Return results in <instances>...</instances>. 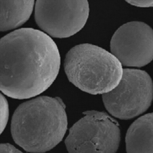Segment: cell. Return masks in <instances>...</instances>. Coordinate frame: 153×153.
Returning a JSON list of instances; mask_svg holds the SVG:
<instances>
[{
    "label": "cell",
    "mask_w": 153,
    "mask_h": 153,
    "mask_svg": "<svg viewBox=\"0 0 153 153\" xmlns=\"http://www.w3.org/2000/svg\"><path fill=\"white\" fill-rule=\"evenodd\" d=\"M1 91L11 98L23 99L48 89L59 72L57 47L47 34L32 28H20L1 38Z\"/></svg>",
    "instance_id": "obj_1"
},
{
    "label": "cell",
    "mask_w": 153,
    "mask_h": 153,
    "mask_svg": "<svg viewBox=\"0 0 153 153\" xmlns=\"http://www.w3.org/2000/svg\"><path fill=\"white\" fill-rule=\"evenodd\" d=\"M65 108L58 97L40 96L21 104L11 121L14 141L28 152L51 150L62 141L67 130Z\"/></svg>",
    "instance_id": "obj_2"
},
{
    "label": "cell",
    "mask_w": 153,
    "mask_h": 153,
    "mask_svg": "<svg viewBox=\"0 0 153 153\" xmlns=\"http://www.w3.org/2000/svg\"><path fill=\"white\" fill-rule=\"evenodd\" d=\"M64 68L71 82L94 95L102 94L114 89L123 73L122 64L113 54L89 43L72 48L66 55Z\"/></svg>",
    "instance_id": "obj_3"
},
{
    "label": "cell",
    "mask_w": 153,
    "mask_h": 153,
    "mask_svg": "<svg viewBox=\"0 0 153 153\" xmlns=\"http://www.w3.org/2000/svg\"><path fill=\"white\" fill-rule=\"evenodd\" d=\"M70 128L65 143L69 153H115L120 141L117 122L104 111L83 112Z\"/></svg>",
    "instance_id": "obj_4"
},
{
    "label": "cell",
    "mask_w": 153,
    "mask_h": 153,
    "mask_svg": "<svg viewBox=\"0 0 153 153\" xmlns=\"http://www.w3.org/2000/svg\"><path fill=\"white\" fill-rule=\"evenodd\" d=\"M153 98V84L149 75L137 69H123L118 85L111 91L102 94L107 111L122 120L135 117L150 106Z\"/></svg>",
    "instance_id": "obj_5"
},
{
    "label": "cell",
    "mask_w": 153,
    "mask_h": 153,
    "mask_svg": "<svg viewBox=\"0 0 153 153\" xmlns=\"http://www.w3.org/2000/svg\"><path fill=\"white\" fill-rule=\"evenodd\" d=\"M87 0H37L35 18L39 27L51 36L65 38L82 29L88 17Z\"/></svg>",
    "instance_id": "obj_6"
},
{
    "label": "cell",
    "mask_w": 153,
    "mask_h": 153,
    "mask_svg": "<svg viewBox=\"0 0 153 153\" xmlns=\"http://www.w3.org/2000/svg\"><path fill=\"white\" fill-rule=\"evenodd\" d=\"M110 47L122 65L144 66L153 59V30L142 22L126 23L114 33Z\"/></svg>",
    "instance_id": "obj_7"
},
{
    "label": "cell",
    "mask_w": 153,
    "mask_h": 153,
    "mask_svg": "<svg viewBox=\"0 0 153 153\" xmlns=\"http://www.w3.org/2000/svg\"><path fill=\"white\" fill-rule=\"evenodd\" d=\"M128 153H153V113L137 119L128 128L126 136Z\"/></svg>",
    "instance_id": "obj_8"
},
{
    "label": "cell",
    "mask_w": 153,
    "mask_h": 153,
    "mask_svg": "<svg viewBox=\"0 0 153 153\" xmlns=\"http://www.w3.org/2000/svg\"><path fill=\"white\" fill-rule=\"evenodd\" d=\"M34 0H0V27L4 32L17 28L30 17Z\"/></svg>",
    "instance_id": "obj_9"
},
{
    "label": "cell",
    "mask_w": 153,
    "mask_h": 153,
    "mask_svg": "<svg viewBox=\"0 0 153 153\" xmlns=\"http://www.w3.org/2000/svg\"><path fill=\"white\" fill-rule=\"evenodd\" d=\"M9 116L8 105L7 100L0 94V134L4 130L7 122Z\"/></svg>",
    "instance_id": "obj_10"
},
{
    "label": "cell",
    "mask_w": 153,
    "mask_h": 153,
    "mask_svg": "<svg viewBox=\"0 0 153 153\" xmlns=\"http://www.w3.org/2000/svg\"><path fill=\"white\" fill-rule=\"evenodd\" d=\"M21 151L14 146L8 143H1L0 145V153H21Z\"/></svg>",
    "instance_id": "obj_11"
},
{
    "label": "cell",
    "mask_w": 153,
    "mask_h": 153,
    "mask_svg": "<svg viewBox=\"0 0 153 153\" xmlns=\"http://www.w3.org/2000/svg\"><path fill=\"white\" fill-rule=\"evenodd\" d=\"M126 1L131 4L138 7H153V0H127Z\"/></svg>",
    "instance_id": "obj_12"
}]
</instances>
